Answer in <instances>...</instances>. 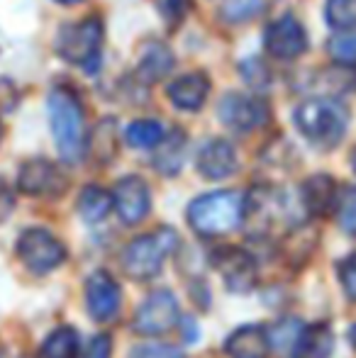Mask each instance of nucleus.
I'll use <instances>...</instances> for the list:
<instances>
[{
	"label": "nucleus",
	"mask_w": 356,
	"mask_h": 358,
	"mask_svg": "<svg viewBox=\"0 0 356 358\" xmlns=\"http://www.w3.org/2000/svg\"><path fill=\"white\" fill-rule=\"evenodd\" d=\"M264 0H225L220 15L227 22H252L257 15H262Z\"/></svg>",
	"instance_id": "a878e982"
},
{
	"label": "nucleus",
	"mask_w": 356,
	"mask_h": 358,
	"mask_svg": "<svg viewBox=\"0 0 356 358\" xmlns=\"http://www.w3.org/2000/svg\"><path fill=\"white\" fill-rule=\"evenodd\" d=\"M327 22L334 29L356 27V0H327Z\"/></svg>",
	"instance_id": "bb28decb"
},
{
	"label": "nucleus",
	"mask_w": 356,
	"mask_h": 358,
	"mask_svg": "<svg viewBox=\"0 0 356 358\" xmlns=\"http://www.w3.org/2000/svg\"><path fill=\"white\" fill-rule=\"evenodd\" d=\"M113 208L118 210L124 224H139L152 210V193L149 185L139 176H124L118 180L113 193Z\"/></svg>",
	"instance_id": "ddd939ff"
},
{
	"label": "nucleus",
	"mask_w": 356,
	"mask_h": 358,
	"mask_svg": "<svg viewBox=\"0 0 356 358\" xmlns=\"http://www.w3.org/2000/svg\"><path fill=\"white\" fill-rule=\"evenodd\" d=\"M15 210V193L3 178H0V224L13 215Z\"/></svg>",
	"instance_id": "473e14b6"
},
{
	"label": "nucleus",
	"mask_w": 356,
	"mask_h": 358,
	"mask_svg": "<svg viewBox=\"0 0 356 358\" xmlns=\"http://www.w3.org/2000/svg\"><path fill=\"white\" fill-rule=\"evenodd\" d=\"M271 351L266 329L259 324H244L234 329L225 341V354L229 358H266Z\"/></svg>",
	"instance_id": "2eb2a0df"
},
{
	"label": "nucleus",
	"mask_w": 356,
	"mask_h": 358,
	"mask_svg": "<svg viewBox=\"0 0 356 358\" xmlns=\"http://www.w3.org/2000/svg\"><path fill=\"white\" fill-rule=\"evenodd\" d=\"M180 322L178 300L171 290H154L147 295V300L139 302L137 312H134L132 327L137 334L142 336H159L171 331Z\"/></svg>",
	"instance_id": "0eeeda50"
},
{
	"label": "nucleus",
	"mask_w": 356,
	"mask_h": 358,
	"mask_svg": "<svg viewBox=\"0 0 356 358\" xmlns=\"http://www.w3.org/2000/svg\"><path fill=\"white\" fill-rule=\"evenodd\" d=\"M293 122L310 144L320 149H332L347 134L349 113L334 98H313L295 108Z\"/></svg>",
	"instance_id": "f03ea898"
},
{
	"label": "nucleus",
	"mask_w": 356,
	"mask_h": 358,
	"mask_svg": "<svg viewBox=\"0 0 356 358\" xmlns=\"http://www.w3.org/2000/svg\"><path fill=\"white\" fill-rule=\"evenodd\" d=\"M334 351V334L327 324L303 327L290 356L293 358H329Z\"/></svg>",
	"instance_id": "a211bd4d"
},
{
	"label": "nucleus",
	"mask_w": 356,
	"mask_h": 358,
	"mask_svg": "<svg viewBox=\"0 0 356 358\" xmlns=\"http://www.w3.org/2000/svg\"><path fill=\"white\" fill-rule=\"evenodd\" d=\"M213 266L218 268V273L222 275L225 285L229 292H249L254 290L259 278L257 261L249 251L239 249V246H225V249L213 254Z\"/></svg>",
	"instance_id": "1a4fd4ad"
},
{
	"label": "nucleus",
	"mask_w": 356,
	"mask_h": 358,
	"mask_svg": "<svg viewBox=\"0 0 356 358\" xmlns=\"http://www.w3.org/2000/svg\"><path fill=\"white\" fill-rule=\"evenodd\" d=\"M129 358H183V354L169 344H139L132 349Z\"/></svg>",
	"instance_id": "7c9ffc66"
},
{
	"label": "nucleus",
	"mask_w": 356,
	"mask_h": 358,
	"mask_svg": "<svg viewBox=\"0 0 356 358\" xmlns=\"http://www.w3.org/2000/svg\"><path fill=\"white\" fill-rule=\"evenodd\" d=\"M47 110L59 156L66 164H78L86 154V120L81 100L71 90L57 88L49 93Z\"/></svg>",
	"instance_id": "f257e3e1"
},
{
	"label": "nucleus",
	"mask_w": 356,
	"mask_h": 358,
	"mask_svg": "<svg viewBox=\"0 0 356 358\" xmlns=\"http://www.w3.org/2000/svg\"><path fill=\"white\" fill-rule=\"evenodd\" d=\"M171 69H173V54L169 52V47H164L162 42H149L144 47V54L139 59V76L147 83L162 80Z\"/></svg>",
	"instance_id": "6ab92c4d"
},
{
	"label": "nucleus",
	"mask_w": 356,
	"mask_h": 358,
	"mask_svg": "<svg viewBox=\"0 0 356 358\" xmlns=\"http://www.w3.org/2000/svg\"><path fill=\"white\" fill-rule=\"evenodd\" d=\"M113 210V195L98 185H86L78 195V215L86 224H98Z\"/></svg>",
	"instance_id": "aec40b11"
},
{
	"label": "nucleus",
	"mask_w": 356,
	"mask_h": 358,
	"mask_svg": "<svg viewBox=\"0 0 356 358\" xmlns=\"http://www.w3.org/2000/svg\"><path fill=\"white\" fill-rule=\"evenodd\" d=\"M337 185L329 176H313V178L305 180L303 190V205L313 217H322L327 215L329 210H334V203H337Z\"/></svg>",
	"instance_id": "f3484780"
},
{
	"label": "nucleus",
	"mask_w": 356,
	"mask_h": 358,
	"mask_svg": "<svg viewBox=\"0 0 356 358\" xmlns=\"http://www.w3.org/2000/svg\"><path fill=\"white\" fill-rule=\"evenodd\" d=\"M100 44H103V22L100 17H86L69 22L57 34V52L62 59L83 66L88 73L98 71Z\"/></svg>",
	"instance_id": "39448f33"
},
{
	"label": "nucleus",
	"mask_w": 356,
	"mask_h": 358,
	"mask_svg": "<svg viewBox=\"0 0 356 358\" xmlns=\"http://www.w3.org/2000/svg\"><path fill=\"white\" fill-rule=\"evenodd\" d=\"M329 54L342 64H356V29L352 32H339L329 39Z\"/></svg>",
	"instance_id": "cd10ccee"
},
{
	"label": "nucleus",
	"mask_w": 356,
	"mask_h": 358,
	"mask_svg": "<svg viewBox=\"0 0 356 358\" xmlns=\"http://www.w3.org/2000/svg\"><path fill=\"white\" fill-rule=\"evenodd\" d=\"M244 195L239 190H215L188 205V224L198 236H222L244 220Z\"/></svg>",
	"instance_id": "7ed1b4c3"
},
{
	"label": "nucleus",
	"mask_w": 356,
	"mask_h": 358,
	"mask_svg": "<svg viewBox=\"0 0 356 358\" xmlns=\"http://www.w3.org/2000/svg\"><path fill=\"white\" fill-rule=\"evenodd\" d=\"M183 159H185V137L176 129L169 137H164V144L159 146L157 156H154V166H157L159 173L176 176L183 169Z\"/></svg>",
	"instance_id": "4be33fe9"
},
{
	"label": "nucleus",
	"mask_w": 356,
	"mask_h": 358,
	"mask_svg": "<svg viewBox=\"0 0 356 358\" xmlns=\"http://www.w3.org/2000/svg\"><path fill=\"white\" fill-rule=\"evenodd\" d=\"M334 217H337V224L344 234L356 236V185H347L337 193Z\"/></svg>",
	"instance_id": "b1692460"
},
{
	"label": "nucleus",
	"mask_w": 356,
	"mask_h": 358,
	"mask_svg": "<svg viewBox=\"0 0 356 358\" xmlns=\"http://www.w3.org/2000/svg\"><path fill=\"white\" fill-rule=\"evenodd\" d=\"M81 351V339L73 327H57L49 331V336L42 344V358H76Z\"/></svg>",
	"instance_id": "412c9836"
},
{
	"label": "nucleus",
	"mask_w": 356,
	"mask_h": 358,
	"mask_svg": "<svg viewBox=\"0 0 356 358\" xmlns=\"http://www.w3.org/2000/svg\"><path fill=\"white\" fill-rule=\"evenodd\" d=\"M334 268H337V278L344 295L352 302H356V251L354 254H347L344 259H339Z\"/></svg>",
	"instance_id": "c85d7f7f"
},
{
	"label": "nucleus",
	"mask_w": 356,
	"mask_h": 358,
	"mask_svg": "<svg viewBox=\"0 0 356 358\" xmlns=\"http://www.w3.org/2000/svg\"><path fill=\"white\" fill-rule=\"evenodd\" d=\"M176 246H178V234L171 227H162V229L152 231V234L137 236L122 251V271L132 280L157 278Z\"/></svg>",
	"instance_id": "20e7f679"
},
{
	"label": "nucleus",
	"mask_w": 356,
	"mask_h": 358,
	"mask_svg": "<svg viewBox=\"0 0 356 358\" xmlns=\"http://www.w3.org/2000/svg\"><path fill=\"white\" fill-rule=\"evenodd\" d=\"M349 341H352V346L356 349V324L349 327Z\"/></svg>",
	"instance_id": "72a5a7b5"
},
{
	"label": "nucleus",
	"mask_w": 356,
	"mask_h": 358,
	"mask_svg": "<svg viewBox=\"0 0 356 358\" xmlns=\"http://www.w3.org/2000/svg\"><path fill=\"white\" fill-rule=\"evenodd\" d=\"M352 169H354V173H356V149H354V154H352Z\"/></svg>",
	"instance_id": "c9c22d12"
},
{
	"label": "nucleus",
	"mask_w": 356,
	"mask_h": 358,
	"mask_svg": "<svg viewBox=\"0 0 356 358\" xmlns=\"http://www.w3.org/2000/svg\"><path fill=\"white\" fill-rule=\"evenodd\" d=\"M195 164H198L200 176H205L208 180L229 178L239 169L237 151H234V146L227 139H210V142H205L200 146Z\"/></svg>",
	"instance_id": "4468645a"
},
{
	"label": "nucleus",
	"mask_w": 356,
	"mask_h": 358,
	"mask_svg": "<svg viewBox=\"0 0 356 358\" xmlns=\"http://www.w3.org/2000/svg\"><path fill=\"white\" fill-rule=\"evenodd\" d=\"M164 137H166V132L157 120H137L124 132V142L132 149H154L164 142Z\"/></svg>",
	"instance_id": "5701e85b"
},
{
	"label": "nucleus",
	"mask_w": 356,
	"mask_h": 358,
	"mask_svg": "<svg viewBox=\"0 0 356 358\" xmlns=\"http://www.w3.org/2000/svg\"><path fill=\"white\" fill-rule=\"evenodd\" d=\"M218 117L225 127L242 134L266 124L269 108L259 98H252V95L227 93L218 105Z\"/></svg>",
	"instance_id": "9d476101"
},
{
	"label": "nucleus",
	"mask_w": 356,
	"mask_h": 358,
	"mask_svg": "<svg viewBox=\"0 0 356 358\" xmlns=\"http://www.w3.org/2000/svg\"><path fill=\"white\" fill-rule=\"evenodd\" d=\"M159 15L164 17V22L169 24H178L185 20V15L190 13V0H154Z\"/></svg>",
	"instance_id": "c756f323"
},
{
	"label": "nucleus",
	"mask_w": 356,
	"mask_h": 358,
	"mask_svg": "<svg viewBox=\"0 0 356 358\" xmlns=\"http://www.w3.org/2000/svg\"><path fill=\"white\" fill-rule=\"evenodd\" d=\"M113 354V341H110L108 334H95L93 339L78 351L76 358H110Z\"/></svg>",
	"instance_id": "2f4dec72"
},
{
	"label": "nucleus",
	"mask_w": 356,
	"mask_h": 358,
	"mask_svg": "<svg viewBox=\"0 0 356 358\" xmlns=\"http://www.w3.org/2000/svg\"><path fill=\"white\" fill-rule=\"evenodd\" d=\"M208 93H210V80L205 78L203 73L180 76V78H176L169 85V98H171V103L176 105L178 110H188V113H195V110L203 108Z\"/></svg>",
	"instance_id": "dca6fc26"
},
{
	"label": "nucleus",
	"mask_w": 356,
	"mask_h": 358,
	"mask_svg": "<svg viewBox=\"0 0 356 358\" xmlns=\"http://www.w3.org/2000/svg\"><path fill=\"white\" fill-rule=\"evenodd\" d=\"M264 47H266L271 57L280 59V62H293V59L303 57L305 49H308V34L293 15H283L266 27Z\"/></svg>",
	"instance_id": "9b49d317"
},
{
	"label": "nucleus",
	"mask_w": 356,
	"mask_h": 358,
	"mask_svg": "<svg viewBox=\"0 0 356 358\" xmlns=\"http://www.w3.org/2000/svg\"><path fill=\"white\" fill-rule=\"evenodd\" d=\"M300 331H303V324H300V322H295V320L276 322V324L266 331L269 346L273 351H293Z\"/></svg>",
	"instance_id": "393cba45"
},
{
	"label": "nucleus",
	"mask_w": 356,
	"mask_h": 358,
	"mask_svg": "<svg viewBox=\"0 0 356 358\" xmlns=\"http://www.w3.org/2000/svg\"><path fill=\"white\" fill-rule=\"evenodd\" d=\"M122 305L120 283L108 271H93L86 280V310L95 322H113Z\"/></svg>",
	"instance_id": "f8f14e48"
},
{
	"label": "nucleus",
	"mask_w": 356,
	"mask_h": 358,
	"mask_svg": "<svg viewBox=\"0 0 356 358\" xmlns=\"http://www.w3.org/2000/svg\"><path fill=\"white\" fill-rule=\"evenodd\" d=\"M66 188V173L49 159H29L17 171V190L29 198H59Z\"/></svg>",
	"instance_id": "6e6552de"
},
{
	"label": "nucleus",
	"mask_w": 356,
	"mask_h": 358,
	"mask_svg": "<svg viewBox=\"0 0 356 358\" xmlns=\"http://www.w3.org/2000/svg\"><path fill=\"white\" fill-rule=\"evenodd\" d=\"M57 3H62V5H78V3H83V0H57Z\"/></svg>",
	"instance_id": "f704fd0d"
},
{
	"label": "nucleus",
	"mask_w": 356,
	"mask_h": 358,
	"mask_svg": "<svg viewBox=\"0 0 356 358\" xmlns=\"http://www.w3.org/2000/svg\"><path fill=\"white\" fill-rule=\"evenodd\" d=\"M15 254L22 261V266L34 275H47L57 271L66 261L69 251L57 236L42 227H29L20 234L15 244Z\"/></svg>",
	"instance_id": "423d86ee"
}]
</instances>
